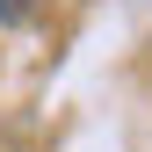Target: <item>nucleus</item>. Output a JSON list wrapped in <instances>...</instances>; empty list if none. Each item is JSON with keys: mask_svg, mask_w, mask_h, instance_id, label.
<instances>
[{"mask_svg": "<svg viewBox=\"0 0 152 152\" xmlns=\"http://www.w3.org/2000/svg\"><path fill=\"white\" fill-rule=\"evenodd\" d=\"M36 7H44V0H0V29H22Z\"/></svg>", "mask_w": 152, "mask_h": 152, "instance_id": "nucleus-1", "label": "nucleus"}]
</instances>
